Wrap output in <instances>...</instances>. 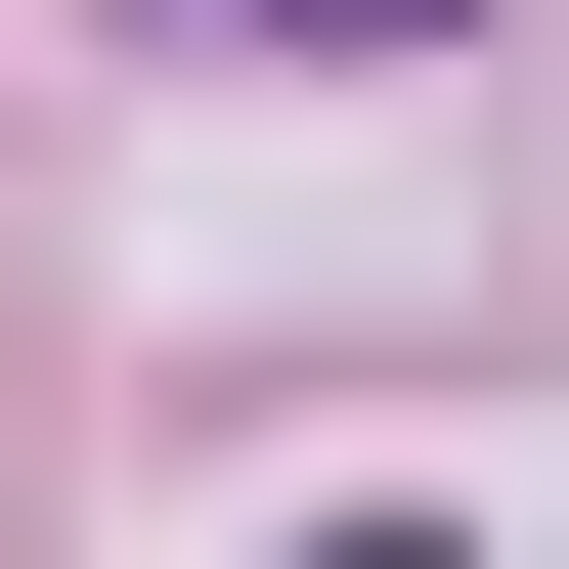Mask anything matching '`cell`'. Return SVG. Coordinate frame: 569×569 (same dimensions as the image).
Segmentation results:
<instances>
[{"label": "cell", "instance_id": "7a4b0ae2", "mask_svg": "<svg viewBox=\"0 0 569 569\" xmlns=\"http://www.w3.org/2000/svg\"><path fill=\"white\" fill-rule=\"evenodd\" d=\"M307 569H482V526H307Z\"/></svg>", "mask_w": 569, "mask_h": 569}, {"label": "cell", "instance_id": "6da1fadb", "mask_svg": "<svg viewBox=\"0 0 569 569\" xmlns=\"http://www.w3.org/2000/svg\"><path fill=\"white\" fill-rule=\"evenodd\" d=\"M219 44H482V0H219Z\"/></svg>", "mask_w": 569, "mask_h": 569}]
</instances>
